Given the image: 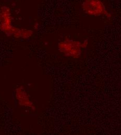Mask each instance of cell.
<instances>
[{"label":"cell","instance_id":"obj_1","mask_svg":"<svg viewBox=\"0 0 121 135\" xmlns=\"http://www.w3.org/2000/svg\"><path fill=\"white\" fill-rule=\"evenodd\" d=\"M58 48L59 51L66 57L78 58L81 54V43L66 39L58 44Z\"/></svg>","mask_w":121,"mask_h":135},{"label":"cell","instance_id":"obj_2","mask_svg":"<svg viewBox=\"0 0 121 135\" xmlns=\"http://www.w3.org/2000/svg\"><path fill=\"white\" fill-rule=\"evenodd\" d=\"M82 8L88 15L93 16H105L110 18L111 15L109 13L103 2L99 0H87L82 3Z\"/></svg>","mask_w":121,"mask_h":135},{"label":"cell","instance_id":"obj_3","mask_svg":"<svg viewBox=\"0 0 121 135\" xmlns=\"http://www.w3.org/2000/svg\"><path fill=\"white\" fill-rule=\"evenodd\" d=\"M12 18L10 8L4 6L0 10V29L7 35L14 36L18 30V28L14 27L12 25Z\"/></svg>","mask_w":121,"mask_h":135},{"label":"cell","instance_id":"obj_4","mask_svg":"<svg viewBox=\"0 0 121 135\" xmlns=\"http://www.w3.org/2000/svg\"><path fill=\"white\" fill-rule=\"evenodd\" d=\"M15 97L20 105L31 108L33 110H35L33 103L30 100L28 93L23 86H20L16 89Z\"/></svg>","mask_w":121,"mask_h":135},{"label":"cell","instance_id":"obj_5","mask_svg":"<svg viewBox=\"0 0 121 135\" xmlns=\"http://www.w3.org/2000/svg\"><path fill=\"white\" fill-rule=\"evenodd\" d=\"M33 34V32L30 30H27V29H19L17 31L14 37L16 38L22 37L23 39H27L30 37L32 34Z\"/></svg>","mask_w":121,"mask_h":135},{"label":"cell","instance_id":"obj_6","mask_svg":"<svg viewBox=\"0 0 121 135\" xmlns=\"http://www.w3.org/2000/svg\"><path fill=\"white\" fill-rule=\"evenodd\" d=\"M88 45V40H86L85 41H84L83 43H81V46L82 48H86Z\"/></svg>","mask_w":121,"mask_h":135}]
</instances>
